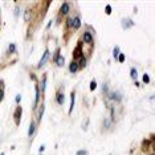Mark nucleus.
<instances>
[{"label": "nucleus", "mask_w": 155, "mask_h": 155, "mask_svg": "<svg viewBox=\"0 0 155 155\" xmlns=\"http://www.w3.org/2000/svg\"><path fill=\"white\" fill-rule=\"evenodd\" d=\"M69 12H70V4H69L68 1L62 3V4H61V7H60V11H59V21H57V23H60L62 17L66 16V15H68Z\"/></svg>", "instance_id": "f257e3e1"}, {"label": "nucleus", "mask_w": 155, "mask_h": 155, "mask_svg": "<svg viewBox=\"0 0 155 155\" xmlns=\"http://www.w3.org/2000/svg\"><path fill=\"white\" fill-rule=\"evenodd\" d=\"M94 38H93V34L90 33L89 31H85L82 33V36H81V42H84V44H93Z\"/></svg>", "instance_id": "f03ea898"}, {"label": "nucleus", "mask_w": 155, "mask_h": 155, "mask_svg": "<svg viewBox=\"0 0 155 155\" xmlns=\"http://www.w3.org/2000/svg\"><path fill=\"white\" fill-rule=\"evenodd\" d=\"M82 42H81V40H80L78 45H77L76 48H74V51H73V61H77V60L80 59V57H82L84 53H82Z\"/></svg>", "instance_id": "7ed1b4c3"}, {"label": "nucleus", "mask_w": 155, "mask_h": 155, "mask_svg": "<svg viewBox=\"0 0 155 155\" xmlns=\"http://www.w3.org/2000/svg\"><path fill=\"white\" fill-rule=\"evenodd\" d=\"M21 113H23V109H21L20 105H17L16 109H15V113H13V121H15V125H16V126H19V125H20Z\"/></svg>", "instance_id": "20e7f679"}, {"label": "nucleus", "mask_w": 155, "mask_h": 155, "mask_svg": "<svg viewBox=\"0 0 155 155\" xmlns=\"http://www.w3.org/2000/svg\"><path fill=\"white\" fill-rule=\"evenodd\" d=\"M48 59H49V49L46 48V49H45V52H44V55H42V57H41V60H40V62L37 64V66H36V68H37V69L42 68V66H44L45 64H46Z\"/></svg>", "instance_id": "39448f33"}, {"label": "nucleus", "mask_w": 155, "mask_h": 155, "mask_svg": "<svg viewBox=\"0 0 155 155\" xmlns=\"http://www.w3.org/2000/svg\"><path fill=\"white\" fill-rule=\"evenodd\" d=\"M40 88H38V85L34 86V103H33V109H37L38 106V101H40Z\"/></svg>", "instance_id": "423d86ee"}, {"label": "nucleus", "mask_w": 155, "mask_h": 155, "mask_svg": "<svg viewBox=\"0 0 155 155\" xmlns=\"http://www.w3.org/2000/svg\"><path fill=\"white\" fill-rule=\"evenodd\" d=\"M56 102L59 103V105H64V102H65V96H64V92L61 90H59L57 93H56Z\"/></svg>", "instance_id": "0eeeda50"}, {"label": "nucleus", "mask_w": 155, "mask_h": 155, "mask_svg": "<svg viewBox=\"0 0 155 155\" xmlns=\"http://www.w3.org/2000/svg\"><path fill=\"white\" fill-rule=\"evenodd\" d=\"M107 96L110 97L114 102H121V101H122V94H121L119 92H111V93H109Z\"/></svg>", "instance_id": "6e6552de"}, {"label": "nucleus", "mask_w": 155, "mask_h": 155, "mask_svg": "<svg viewBox=\"0 0 155 155\" xmlns=\"http://www.w3.org/2000/svg\"><path fill=\"white\" fill-rule=\"evenodd\" d=\"M80 27H81V17L77 15V16L73 17V27H72V29L77 31V29H80Z\"/></svg>", "instance_id": "1a4fd4ad"}, {"label": "nucleus", "mask_w": 155, "mask_h": 155, "mask_svg": "<svg viewBox=\"0 0 155 155\" xmlns=\"http://www.w3.org/2000/svg\"><path fill=\"white\" fill-rule=\"evenodd\" d=\"M77 65H78V69H85L86 65H88V60H86L85 56H82V57H80L78 60H77Z\"/></svg>", "instance_id": "9d476101"}, {"label": "nucleus", "mask_w": 155, "mask_h": 155, "mask_svg": "<svg viewBox=\"0 0 155 155\" xmlns=\"http://www.w3.org/2000/svg\"><path fill=\"white\" fill-rule=\"evenodd\" d=\"M74 102H76V92H72V94H70V106H69L68 110L69 114H72L73 109H74Z\"/></svg>", "instance_id": "9b49d317"}, {"label": "nucleus", "mask_w": 155, "mask_h": 155, "mask_svg": "<svg viewBox=\"0 0 155 155\" xmlns=\"http://www.w3.org/2000/svg\"><path fill=\"white\" fill-rule=\"evenodd\" d=\"M134 25V21L131 20V19H123L122 20V28L123 29H129V28H131Z\"/></svg>", "instance_id": "f8f14e48"}, {"label": "nucleus", "mask_w": 155, "mask_h": 155, "mask_svg": "<svg viewBox=\"0 0 155 155\" xmlns=\"http://www.w3.org/2000/svg\"><path fill=\"white\" fill-rule=\"evenodd\" d=\"M40 93L41 94H44L45 93V88H46V74H44L42 76V78H41V82H40Z\"/></svg>", "instance_id": "ddd939ff"}, {"label": "nucleus", "mask_w": 155, "mask_h": 155, "mask_svg": "<svg viewBox=\"0 0 155 155\" xmlns=\"http://www.w3.org/2000/svg\"><path fill=\"white\" fill-rule=\"evenodd\" d=\"M44 111H45V105L44 103H40V109H38V113H37V122L40 123L42 119V115H44Z\"/></svg>", "instance_id": "4468645a"}, {"label": "nucleus", "mask_w": 155, "mask_h": 155, "mask_svg": "<svg viewBox=\"0 0 155 155\" xmlns=\"http://www.w3.org/2000/svg\"><path fill=\"white\" fill-rule=\"evenodd\" d=\"M69 72L73 73V74L78 72V65H77V61H73V60H72V62L69 64Z\"/></svg>", "instance_id": "2eb2a0df"}, {"label": "nucleus", "mask_w": 155, "mask_h": 155, "mask_svg": "<svg viewBox=\"0 0 155 155\" xmlns=\"http://www.w3.org/2000/svg\"><path fill=\"white\" fill-rule=\"evenodd\" d=\"M34 131H36V122H34V121H32L31 125H29V129H28V137H29V138L33 137Z\"/></svg>", "instance_id": "dca6fc26"}, {"label": "nucleus", "mask_w": 155, "mask_h": 155, "mask_svg": "<svg viewBox=\"0 0 155 155\" xmlns=\"http://www.w3.org/2000/svg\"><path fill=\"white\" fill-rule=\"evenodd\" d=\"M102 126L105 127V130H111V126H113V121L109 119V118H105L102 122Z\"/></svg>", "instance_id": "f3484780"}, {"label": "nucleus", "mask_w": 155, "mask_h": 155, "mask_svg": "<svg viewBox=\"0 0 155 155\" xmlns=\"http://www.w3.org/2000/svg\"><path fill=\"white\" fill-rule=\"evenodd\" d=\"M31 17H32V11H31V8L28 7V8H25V11H24V21L25 23L31 21Z\"/></svg>", "instance_id": "a211bd4d"}, {"label": "nucleus", "mask_w": 155, "mask_h": 155, "mask_svg": "<svg viewBox=\"0 0 155 155\" xmlns=\"http://www.w3.org/2000/svg\"><path fill=\"white\" fill-rule=\"evenodd\" d=\"M72 27H73V17L69 16L65 21V28L66 29H72Z\"/></svg>", "instance_id": "6ab92c4d"}, {"label": "nucleus", "mask_w": 155, "mask_h": 155, "mask_svg": "<svg viewBox=\"0 0 155 155\" xmlns=\"http://www.w3.org/2000/svg\"><path fill=\"white\" fill-rule=\"evenodd\" d=\"M64 64H65V59H64L62 56H60L59 59H57V61H56V65L57 66H64Z\"/></svg>", "instance_id": "aec40b11"}, {"label": "nucleus", "mask_w": 155, "mask_h": 155, "mask_svg": "<svg viewBox=\"0 0 155 155\" xmlns=\"http://www.w3.org/2000/svg\"><path fill=\"white\" fill-rule=\"evenodd\" d=\"M137 76H138L137 69H135V68H131V69H130V77H131L133 80H137Z\"/></svg>", "instance_id": "412c9836"}, {"label": "nucleus", "mask_w": 155, "mask_h": 155, "mask_svg": "<svg viewBox=\"0 0 155 155\" xmlns=\"http://www.w3.org/2000/svg\"><path fill=\"white\" fill-rule=\"evenodd\" d=\"M16 52V45L15 44H9L8 45V55H12Z\"/></svg>", "instance_id": "4be33fe9"}, {"label": "nucleus", "mask_w": 155, "mask_h": 155, "mask_svg": "<svg viewBox=\"0 0 155 155\" xmlns=\"http://www.w3.org/2000/svg\"><path fill=\"white\" fill-rule=\"evenodd\" d=\"M119 46H115V48H114V51H113V56H114V59H117L118 56H119Z\"/></svg>", "instance_id": "5701e85b"}, {"label": "nucleus", "mask_w": 155, "mask_h": 155, "mask_svg": "<svg viewBox=\"0 0 155 155\" xmlns=\"http://www.w3.org/2000/svg\"><path fill=\"white\" fill-rule=\"evenodd\" d=\"M102 93L105 94V96L109 94V88H107V84H103V85H102Z\"/></svg>", "instance_id": "b1692460"}, {"label": "nucleus", "mask_w": 155, "mask_h": 155, "mask_svg": "<svg viewBox=\"0 0 155 155\" xmlns=\"http://www.w3.org/2000/svg\"><path fill=\"white\" fill-rule=\"evenodd\" d=\"M60 56H61V55H60V49L57 48V49H56V53H55V56H53V62H56V61H57V59H59Z\"/></svg>", "instance_id": "393cba45"}, {"label": "nucleus", "mask_w": 155, "mask_h": 155, "mask_svg": "<svg viewBox=\"0 0 155 155\" xmlns=\"http://www.w3.org/2000/svg\"><path fill=\"white\" fill-rule=\"evenodd\" d=\"M96 88H97V82H96V81H94V80H93V81H92V82H90V86H89V89L92 90V92H93V90H96Z\"/></svg>", "instance_id": "a878e982"}, {"label": "nucleus", "mask_w": 155, "mask_h": 155, "mask_svg": "<svg viewBox=\"0 0 155 155\" xmlns=\"http://www.w3.org/2000/svg\"><path fill=\"white\" fill-rule=\"evenodd\" d=\"M117 59H118V61H119V62H123L125 61V55H123V53H119V56H118Z\"/></svg>", "instance_id": "bb28decb"}, {"label": "nucleus", "mask_w": 155, "mask_h": 155, "mask_svg": "<svg viewBox=\"0 0 155 155\" xmlns=\"http://www.w3.org/2000/svg\"><path fill=\"white\" fill-rule=\"evenodd\" d=\"M143 82L145 84L150 82V77H148V74H143Z\"/></svg>", "instance_id": "cd10ccee"}, {"label": "nucleus", "mask_w": 155, "mask_h": 155, "mask_svg": "<svg viewBox=\"0 0 155 155\" xmlns=\"http://www.w3.org/2000/svg\"><path fill=\"white\" fill-rule=\"evenodd\" d=\"M105 12H106V15H110L111 13V7L109 5V4H107L106 8H105Z\"/></svg>", "instance_id": "c85d7f7f"}, {"label": "nucleus", "mask_w": 155, "mask_h": 155, "mask_svg": "<svg viewBox=\"0 0 155 155\" xmlns=\"http://www.w3.org/2000/svg\"><path fill=\"white\" fill-rule=\"evenodd\" d=\"M15 101H16L17 105H20V102H21V94H17L16 98H15Z\"/></svg>", "instance_id": "c756f323"}, {"label": "nucleus", "mask_w": 155, "mask_h": 155, "mask_svg": "<svg viewBox=\"0 0 155 155\" xmlns=\"http://www.w3.org/2000/svg\"><path fill=\"white\" fill-rule=\"evenodd\" d=\"M20 15V7H16L15 8V17H19Z\"/></svg>", "instance_id": "7c9ffc66"}, {"label": "nucleus", "mask_w": 155, "mask_h": 155, "mask_svg": "<svg viewBox=\"0 0 155 155\" xmlns=\"http://www.w3.org/2000/svg\"><path fill=\"white\" fill-rule=\"evenodd\" d=\"M76 155H88V151L86 150H80V151H77Z\"/></svg>", "instance_id": "2f4dec72"}, {"label": "nucleus", "mask_w": 155, "mask_h": 155, "mask_svg": "<svg viewBox=\"0 0 155 155\" xmlns=\"http://www.w3.org/2000/svg\"><path fill=\"white\" fill-rule=\"evenodd\" d=\"M52 24H53V21H49V23H48V25H46V31H48V29H49V28H51L52 27Z\"/></svg>", "instance_id": "473e14b6"}, {"label": "nucleus", "mask_w": 155, "mask_h": 155, "mask_svg": "<svg viewBox=\"0 0 155 155\" xmlns=\"http://www.w3.org/2000/svg\"><path fill=\"white\" fill-rule=\"evenodd\" d=\"M44 148H45V146H41V147H40V152L44 151Z\"/></svg>", "instance_id": "72a5a7b5"}, {"label": "nucleus", "mask_w": 155, "mask_h": 155, "mask_svg": "<svg viewBox=\"0 0 155 155\" xmlns=\"http://www.w3.org/2000/svg\"><path fill=\"white\" fill-rule=\"evenodd\" d=\"M0 155H5V154H4V152H1V154H0Z\"/></svg>", "instance_id": "f704fd0d"}, {"label": "nucleus", "mask_w": 155, "mask_h": 155, "mask_svg": "<svg viewBox=\"0 0 155 155\" xmlns=\"http://www.w3.org/2000/svg\"><path fill=\"white\" fill-rule=\"evenodd\" d=\"M152 155H154V154H152Z\"/></svg>", "instance_id": "c9c22d12"}]
</instances>
